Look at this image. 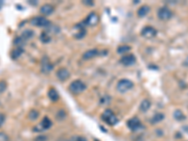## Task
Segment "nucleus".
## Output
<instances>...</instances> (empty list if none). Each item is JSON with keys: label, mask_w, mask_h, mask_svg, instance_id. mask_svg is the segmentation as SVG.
Returning <instances> with one entry per match:
<instances>
[{"label": "nucleus", "mask_w": 188, "mask_h": 141, "mask_svg": "<svg viewBox=\"0 0 188 141\" xmlns=\"http://www.w3.org/2000/svg\"><path fill=\"white\" fill-rule=\"evenodd\" d=\"M86 85L84 82H82L81 80H74L69 87L71 92H73V94H79L81 92H83L86 89Z\"/></svg>", "instance_id": "1"}, {"label": "nucleus", "mask_w": 188, "mask_h": 141, "mask_svg": "<svg viewBox=\"0 0 188 141\" xmlns=\"http://www.w3.org/2000/svg\"><path fill=\"white\" fill-rule=\"evenodd\" d=\"M102 119H103V120H104L106 123H107V124H109V125H115V124L118 122L117 117H116L115 114H114L111 110H109V109L106 110V111L103 113Z\"/></svg>", "instance_id": "2"}, {"label": "nucleus", "mask_w": 188, "mask_h": 141, "mask_svg": "<svg viewBox=\"0 0 188 141\" xmlns=\"http://www.w3.org/2000/svg\"><path fill=\"white\" fill-rule=\"evenodd\" d=\"M133 87H134V83L128 79H121L117 84V89H118V91H120L121 93L128 91Z\"/></svg>", "instance_id": "3"}, {"label": "nucleus", "mask_w": 188, "mask_h": 141, "mask_svg": "<svg viewBox=\"0 0 188 141\" xmlns=\"http://www.w3.org/2000/svg\"><path fill=\"white\" fill-rule=\"evenodd\" d=\"M31 24L33 26H39V27H45V26H50V22L47 20L45 17H35L33 19H31Z\"/></svg>", "instance_id": "4"}, {"label": "nucleus", "mask_w": 188, "mask_h": 141, "mask_svg": "<svg viewBox=\"0 0 188 141\" xmlns=\"http://www.w3.org/2000/svg\"><path fill=\"white\" fill-rule=\"evenodd\" d=\"M127 126L132 130V131H137L139 129H141L143 127L142 123H141L140 120L137 119L136 117L133 118V119H130L127 122Z\"/></svg>", "instance_id": "5"}, {"label": "nucleus", "mask_w": 188, "mask_h": 141, "mask_svg": "<svg viewBox=\"0 0 188 141\" xmlns=\"http://www.w3.org/2000/svg\"><path fill=\"white\" fill-rule=\"evenodd\" d=\"M157 14H158L159 19L164 20V21L169 20V19L171 18V16H172V12H171V11H170L169 9L166 8V7H163V8L159 9Z\"/></svg>", "instance_id": "6"}, {"label": "nucleus", "mask_w": 188, "mask_h": 141, "mask_svg": "<svg viewBox=\"0 0 188 141\" xmlns=\"http://www.w3.org/2000/svg\"><path fill=\"white\" fill-rule=\"evenodd\" d=\"M142 36L146 39H153L156 36L157 34V31L154 27L153 26H145L143 29H142V32H141Z\"/></svg>", "instance_id": "7"}, {"label": "nucleus", "mask_w": 188, "mask_h": 141, "mask_svg": "<svg viewBox=\"0 0 188 141\" xmlns=\"http://www.w3.org/2000/svg\"><path fill=\"white\" fill-rule=\"evenodd\" d=\"M53 68H54L53 64L50 62L49 59L44 57L42 59V60H41V72L44 73H47L51 72L53 70Z\"/></svg>", "instance_id": "8"}, {"label": "nucleus", "mask_w": 188, "mask_h": 141, "mask_svg": "<svg viewBox=\"0 0 188 141\" xmlns=\"http://www.w3.org/2000/svg\"><path fill=\"white\" fill-rule=\"evenodd\" d=\"M135 60H136L135 57L134 55L130 54V55H126V56L122 57L120 59V62H121V64H123L125 66H131L135 63Z\"/></svg>", "instance_id": "9"}, {"label": "nucleus", "mask_w": 188, "mask_h": 141, "mask_svg": "<svg viewBox=\"0 0 188 141\" xmlns=\"http://www.w3.org/2000/svg\"><path fill=\"white\" fill-rule=\"evenodd\" d=\"M57 77L60 81H66L70 77V72L66 68H60L57 72Z\"/></svg>", "instance_id": "10"}, {"label": "nucleus", "mask_w": 188, "mask_h": 141, "mask_svg": "<svg viewBox=\"0 0 188 141\" xmlns=\"http://www.w3.org/2000/svg\"><path fill=\"white\" fill-rule=\"evenodd\" d=\"M98 22H99V17L94 12H91L86 19V25L87 26H95Z\"/></svg>", "instance_id": "11"}, {"label": "nucleus", "mask_w": 188, "mask_h": 141, "mask_svg": "<svg viewBox=\"0 0 188 141\" xmlns=\"http://www.w3.org/2000/svg\"><path fill=\"white\" fill-rule=\"evenodd\" d=\"M53 12H54V7L49 4H45L41 6L40 8V12L44 15H50L51 13H53Z\"/></svg>", "instance_id": "12"}, {"label": "nucleus", "mask_w": 188, "mask_h": 141, "mask_svg": "<svg viewBox=\"0 0 188 141\" xmlns=\"http://www.w3.org/2000/svg\"><path fill=\"white\" fill-rule=\"evenodd\" d=\"M23 53H24V48H23V47H22V46H16L15 48L12 50V54H11V57H12V59H18Z\"/></svg>", "instance_id": "13"}, {"label": "nucleus", "mask_w": 188, "mask_h": 141, "mask_svg": "<svg viewBox=\"0 0 188 141\" xmlns=\"http://www.w3.org/2000/svg\"><path fill=\"white\" fill-rule=\"evenodd\" d=\"M48 97H49V99H50L51 101H53V102H57V101L59 100V98L58 91H57L54 87H51V88L48 90Z\"/></svg>", "instance_id": "14"}, {"label": "nucleus", "mask_w": 188, "mask_h": 141, "mask_svg": "<svg viewBox=\"0 0 188 141\" xmlns=\"http://www.w3.org/2000/svg\"><path fill=\"white\" fill-rule=\"evenodd\" d=\"M40 125L41 126L42 130H47V129L51 128V126H52V121H51V120H50L49 118L45 117V118H43V120H42V121L40 123Z\"/></svg>", "instance_id": "15"}, {"label": "nucleus", "mask_w": 188, "mask_h": 141, "mask_svg": "<svg viewBox=\"0 0 188 141\" xmlns=\"http://www.w3.org/2000/svg\"><path fill=\"white\" fill-rule=\"evenodd\" d=\"M98 55V50L97 49H91V50H88L87 52L84 53L83 55V58L85 59H92L94 57H96Z\"/></svg>", "instance_id": "16"}, {"label": "nucleus", "mask_w": 188, "mask_h": 141, "mask_svg": "<svg viewBox=\"0 0 188 141\" xmlns=\"http://www.w3.org/2000/svg\"><path fill=\"white\" fill-rule=\"evenodd\" d=\"M150 107H151V102H150V100H148V99L143 100L142 102H141L140 106H139L140 110L142 111V112H147V111L150 109Z\"/></svg>", "instance_id": "17"}, {"label": "nucleus", "mask_w": 188, "mask_h": 141, "mask_svg": "<svg viewBox=\"0 0 188 141\" xmlns=\"http://www.w3.org/2000/svg\"><path fill=\"white\" fill-rule=\"evenodd\" d=\"M150 12V8L148 6H142L137 11V14L139 17H144Z\"/></svg>", "instance_id": "18"}, {"label": "nucleus", "mask_w": 188, "mask_h": 141, "mask_svg": "<svg viewBox=\"0 0 188 141\" xmlns=\"http://www.w3.org/2000/svg\"><path fill=\"white\" fill-rule=\"evenodd\" d=\"M165 119V115L163 113H156L153 118H152V123H158L160 121H162Z\"/></svg>", "instance_id": "19"}, {"label": "nucleus", "mask_w": 188, "mask_h": 141, "mask_svg": "<svg viewBox=\"0 0 188 141\" xmlns=\"http://www.w3.org/2000/svg\"><path fill=\"white\" fill-rule=\"evenodd\" d=\"M33 35H34V33H33V31L32 30H25L24 32H23V34H22V36H21V38H23L25 40H29V39H31L32 37H33Z\"/></svg>", "instance_id": "20"}, {"label": "nucleus", "mask_w": 188, "mask_h": 141, "mask_svg": "<svg viewBox=\"0 0 188 141\" xmlns=\"http://www.w3.org/2000/svg\"><path fill=\"white\" fill-rule=\"evenodd\" d=\"M130 50H131V47L130 46H128V45H121V46L119 47L117 51H118L119 54L122 55V54H125V53L129 52Z\"/></svg>", "instance_id": "21"}, {"label": "nucleus", "mask_w": 188, "mask_h": 141, "mask_svg": "<svg viewBox=\"0 0 188 141\" xmlns=\"http://www.w3.org/2000/svg\"><path fill=\"white\" fill-rule=\"evenodd\" d=\"M174 118H175L177 120L181 121V120H183L185 119V116H184V114H183L181 110H176V111L174 112Z\"/></svg>", "instance_id": "22"}, {"label": "nucleus", "mask_w": 188, "mask_h": 141, "mask_svg": "<svg viewBox=\"0 0 188 141\" xmlns=\"http://www.w3.org/2000/svg\"><path fill=\"white\" fill-rule=\"evenodd\" d=\"M50 40H51V39H50V36L48 35V33H47L46 31H44V32L41 33V35H40V40H41L42 42H44V43L49 42Z\"/></svg>", "instance_id": "23"}, {"label": "nucleus", "mask_w": 188, "mask_h": 141, "mask_svg": "<svg viewBox=\"0 0 188 141\" xmlns=\"http://www.w3.org/2000/svg\"><path fill=\"white\" fill-rule=\"evenodd\" d=\"M38 117H39V112L36 111V110H31L30 113L28 114V118H29L30 120H36Z\"/></svg>", "instance_id": "24"}, {"label": "nucleus", "mask_w": 188, "mask_h": 141, "mask_svg": "<svg viewBox=\"0 0 188 141\" xmlns=\"http://www.w3.org/2000/svg\"><path fill=\"white\" fill-rule=\"evenodd\" d=\"M7 88V83L5 81H0V93H2Z\"/></svg>", "instance_id": "25"}, {"label": "nucleus", "mask_w": 188, "mask_h": 141, "mask_svg": "<svg viewBox=\"0 0 188 141\" xmlns=\"http://www.w3.org/2000/svg\"><path fill=\"white\" fill-rule=\"evenodd\" d=\"M0 141H9V136L5 133L0 132Z\"/></svg>", "instance_id": "26"}, {"label": "nucleus", "mask_w": 188, "mask_h": 141, "mask_svg": "<svg viewBox=\"0 0 188 141\" xmlns=\"http://www.w3.org/2000/svg\"><path fill=\"white\" fill-rule=\"evenodd\" d=\"M71 141H87V139L84 136H73Z\"/></svg>", "instance_id": "27"}, {"label": "nucleus", "mask_w": 188, "mask_h": 141, "mask_svg": "<svg viewBox=\"0 0 188 141\" xmlns=\"http://www.w3.org/2000/svg\"><path fill=\"white\" fill-rule=\"evenodd\" d=\"M4 121H5V115L2 114V113H0V127L3 125Z\"/></svg>", "instance_id": "28"}, {"label": "nucleus", "mask_w": 188, "mask_h": 141, "mask_svg": "<svg viewBox=\"0 0 188 141\" xmlns=\"http://www.w3.org/2000/svg\"><path fill=\"white\" fill-rule=\"evenodd\" d=\"M35 141H46V136L45 135H40V136H38Z\"/></svg>", "instance_id": "29"}, {"label": "nucleus", "mask_w": 188, "mask_h": 141, "mask_svg": "<svg viewBox=\"0 0 188 141\" xmlns=\"http://www.w3.org/2000/svg\"><path fill=\"white\" fill-rule=\"evenodd\" d=\"M3 5H4V2L2 1V0H0V10H1V8L3 7Z\"/></svg>", "instance_id": "30"}, {"label": "nucleus", "mask_w": 188, "mask_h": 141, "mask_svg": "<svg viewBox=\"0 0 188 141\" xmlns=\"http://www.w3.org/2000/svg\"><path fill=\"white\" fill-rule=\"evenodd\" d=\"M85 4H87V5H93V2H89V1H87V2H84Z\"/></svg>", "instance_id": "31"}]
</instances>
